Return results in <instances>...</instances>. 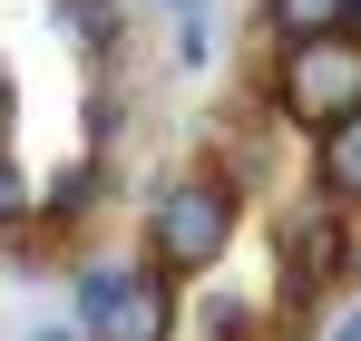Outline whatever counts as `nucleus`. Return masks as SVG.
Wrapping results in <instances>:
<instances>
[{
	"instance_id": "obj_1",
	"label": "nucleus",
	"mask_w": 361,
	"mask_h": 341,
	"mask_svg": "<svg viewBox=\"0 0 361 341\" xmlns=\"http://www.w3.org/2000/svg\"><path fill=\"white\" fill-rule=\"evenodd\" d=\"M244 234V185L225 166H176L157 195H147V215H137V254L166 273V283H195V273H215L225 254H235Z\"/></svg>"
},
{
	"instance_id": "obj_2",
	"label": "nucleus",
	"mask_w": 361,
	"mask_h": 341,
	"mask_svg": "<svg viewBox=\"0 0 361 341\" xmlns=\"http://www.w3.org/2000/svg\"><path fill=\"white\" fill-rule=\"evenodd\" d=\"M68 332L78 341H176V283L147 254H88L68 273Z\"/></svg>"
},
{
	"instance_id": "obj_3",
	"label": "nucleus",
	"mask_w": 361,
	"mask_h": 341,
	"mask_svg": "<svg viewBox=\"0 0 361 341\" xmlns=\"http://www.w3.org/2000/svg\"><path fill=\"white\" fill-rule=\"evenodd\" d=\"M264 108L302 127V137H322V127H342L361 108V39L352 30H332V39H293V49H274L264 68Z\"/></svg>"
},
{
	"instance_id": "obj_4",
	"label": "nucleus",
	"mask_w": 361,
	"mask_h": 341,
	"mask_svg": "<svg viewBox=\"0 0 361 341\" xmlns=\"http://www.w3.org/2000/svg\"><path fill=\"white\" fill-rule=\"evenodd\" d=\"M361 264V234H352V215L342 205H293L283 225H274V273H283V302H322V292L342 283Z\"/></svg>"
},
{
	"instance_id": "obj_5",
	"label": "nucleus",
	"mask_w": 361,
	"mask_h": 341,
	"mask_svg": "<svg viewBox=\"0 0 361 341\" xmlns=\"http://www.w3.org/2000/svg\"><path fill=\"white\" fill-rule=\"evenodd\" d=\"M312 195L342 205V215H361V108L342 117V127L312 137Z\"/></svg>"
},
{
	"instance_id": "obj_6",
	"label": "nucleus",
	"mask_w": 361,
	"mask_h": 341,
	"mask_svg": "<svg viewBox=\"0 0 361 341\" xmlns=\"http://www.w3.org/2000/svg\"><path fill=\"white\" fill-rule=\"evenodd\" d=\"M98 195H108V156L88 147V156H68V175L39 195V215H30V225H39V234H68V225H88V215H98Z\"/></svg>"
},
{
	"instance_id": "obj_7",
	"label": "nucleus",
	"mask_w": 361,
	"mask_h": 341,
	"mask_svg": "<svg viewBox=\"0 0 361 341\" xmlns=\"http://www.w3.org/2000/svg\"><path fill=\"white\" fill-rule=\"evenodd\" d=\"M49 10H59L68 49L88 58V68H118V49H127V10L118 0H49Z\"/></svg>"
},
{
	"instance_id": "obj_8",
	"label": "nucleus",
	"mask_w": 361,
	"mask_h": 341,
	"mask_svg": "<svg viewBox=\"0 0 361 341\" xmlns=\"http://www.w3.org/2000/svg\"><path fill=\"white\" fill-rule=\"evenodd\" d=\"M352 30V0H264V39L293 49V39H332Z\"/></svg>"
},
{
	"instance_id": "obj_9",
	"label": "nucleus",
	"mask_w": 361,
	"mask_h": 341,
	"mask_svg": "<svg viewBox=\"0 0 361 341\" xmlns=\"http://www.w3.org/2000/svg\"><path fill=\"white\" fill-rule=\"evenodd\" d=\"M30 215H39V185L20 175V156H10V137H0V244H10V234H30Z\"/></svg>"
},
{
	"instance_id": "obj_10",
	"label": "nucleus",
	"mask_w": 361,
	"mask_h": 341,
	"mask_svg": "<svg viewBox=\"0 0 361 341\" xmlns=\"http://www.w3.org/2000/svg\"><path fill=\"white\" fill-rule=\"evenodd\" d=\"M195 341H254V302H235V292L195 302Z\"/></svg>"
},
{
	"instance_id": "obj_11",
	"label": "nucleus",
	"mask_w": 361,
	"mask_h": 341,
	"mask_svg": "<svg viewBox=\"0 0 361 341\" xmlns=\"http://www.w3.org/2000/svg\"><path fill=\"white\" fill-rule=\"evenodd\" d=\"M176 58H185V68H205V10H195V20H176Z\"/></svg>"
},
{
	"instance_id": "obj_12",
	"label": "nucleus",
	"mask_w": 361,
	"mask_h": 341,
	"mask_svg": "<svg viewBox=\"0 0 361 341\" xmlns=\"http://www.w3.org/2000/svg\"><path fill=\"white\" fill-rule=\"evenodd\" d=\"M10 117H20V88H10V58H0V137H10Z\"/></svg>"
},
{
	"instance_id": "obj_13",
	"label": "nucleus",
	"mask_w": 361,
	"mask_h": 341,
	"mask_svg": "<svg viewBox=\"0 0 361 341\" xmlns=\"http://www.w3.org/2000/svg\"><path fill=\"white\" fill-rule=\"evenodd\" d=\"M322 341H361V302H352V312H342V322H332Z\"/></svg>"
},
{
	"instance_id": "obj_14",
	"label": "nucleus",
	"mask_w": 361,
	"mask_h": 341,
	"mask_svg": "<svg viewBox=\"0 0 361 341\" xmlns=\"http://www.w3.org/2000/svg\"><path fill=\"white\" fill-rule=\"evenodd\" d=\"M30 341H78V332H68V322H30Z\"/></svg>"
},
{
	"instance_id": "obj_15",
	"label": "nucleus",
	"mask_w": 361,
	"mask_h": 341,
	"mask_svg": "<svg viewBox=\"0 0 361 341\" xmlns=\"http://www.w3.org/2000/svg\"><path fill=\"white\" fill-rule=\"evenodd\" d=\"M166 10H176V20H195V10H205V0H166Z\"/></svg>"
},
{
	"instance_id": "obj_16",
	"label": "nucleus",
	"mask_w": 361,
	"mask_h": 341,
	"mask_svg": "<svg viewBox=\"0 0 361 341\" xmlns=\"http://www.w3.org/2000/svg\"><path fill=\"white\" fill-rule=\"evenodd\" d=\"M352 39H361V0H352Z\"/></svg>"
}]
</instances>
